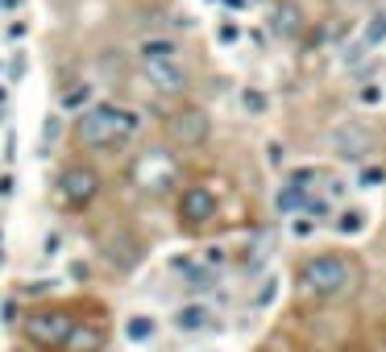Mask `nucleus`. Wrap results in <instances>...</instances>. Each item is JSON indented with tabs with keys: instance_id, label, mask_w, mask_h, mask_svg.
<instances>
[{
	"instance_id": "obj_1",
	"label": "nucleus",
	"mask_w": 386,
	"mask_h": 352,
	"mask_svg": "<svg viewBox=\"0 0 386 352\" xmlns=\"http://www.w3.org/2000/svg\"><path fill=\"white\" fill-rule=\"evenodd\" d=\"M141 116L125 104H87L75 116V145L79 149H121L137 137Z\"/></svg>"
},
{
	"instance_id": "obj_2",
	"label": "nucleus",
	"mask_w": 386,
	"mask_h": 352,
	"mask_svg": "<svg viewBox=\"0 0 386 352\" xmlns=\"http://www.w3.org/2000/svg\"><path fill=\"white\" fill-rule=\"evenodd\" d=\"M299 290L308 299H341L353 290L358 282V270L345 253H312L304 266H299Z\"/></svg>"
},
{
	"instance_id": "obj_3",
	"label": "nucleus",
	"mask_w": 386,
	"mask_h": 352,
	"mask_svg": "<svg viewBox=\"0 0 386 352\" xmlns=\"http://www.w3.org/2000/svg\"><path fill=\"white\" fill-rule=\"evenodd\" d=\"M75 315L71 311H62V307H37V311H29L25 319H21V332H25V340L33 344V349L42 352H62L67 349V340H71V332H75Z\"/></svg>"
},
{
	"instance_id": "obj_4",
	"label": "nucleus",
	"mask_w": 386,
	"mask_h": 352,
	"mask_svg": "<svg viewBox=\"0 0 386 352\" xmlns=\"http://www.w3.org/2000/svg\"><path fill=\"white\" fill-rule=\"evenodd\" d=\"M100 191H104V178H100L96 166H87V162L62 166V174H58V203H62L67 212L91 207V203L100 199Z\"/></svg>"
},
{
	"instance_id": "obj_5",
	"label": "nucleus",
	"mask_w": 386,
	"mask_h": 352,
	"mask_svg": "<svg viewBox=\"0 0 386 352\" xmlns=\"http://www.w3.org/2000/svg\"><path fill=\"white\" fill-rule=\"evenodd\" d=\"M175 212H179V224H187V228H204V224H212V220H216L220 199H216V191H212V187L191 183V187H183V191H179Z\"/></svg>"
},
{
	"instance_id": "obj_6",
	"label": "nucleus",
	"mask_w": 386,
	"mask_h": 352,
	"mask_svg": "<svg viewBox=\"0 0 386 352\" xmlns=\"http://www.w3.org/2000/svg\"><path fill=\"white\" fill-rule=\"evenodd\" d=\"M166 137L179 145V149H195L212 137V120L204 108H179L166 116Z\"/></svg>"
},
{
	"instance_id": "obj_7",
	"label": "nucleus",
	"mask_w": 386,
	"mask_h": 352,
	"mask_svg": "<svg viewBox=\"0 0 386 352\" xmlns=\"http://www.w3.org/2000/svg\"><path fill=\"white\" fill-rule=\"evenodd\" d=\"M141 75L158 95H183L191 87V71L183 66V58H150L141 62Z\"/></svg>"
},
{
	"instance_id": "obj_8",
	"label": "nucleus",
	"mask_w": 386,
	"mask_h": 352,
	"mask_svg": "<svg viewBox=\"0 0 386 352\" xmlns=\"http://www.w3.org/2000/svg\"><path fill=\"white\" fill-rule=\"evenodd\" d=\"M320 174L316 170H295L283 187H279V195H274V207L283 212V216H291V212H304L308 207V199H312V183H316Z\"/></svg>"
},
{
	"instance_id": "obj_9",
	"label": "nucleus",
	"mask_w": 386,
	"mask_h": 352,
	"mask_svg": "<svg viewBox=\"0 0 386 352\" xmlns=\"http://www.w3.org/2000/svg\"><path fill=\"white\" fill-rule=\"evenodd\" d=\"M333 149H337L341 158H353V162H358V158L370 154V133H366L362 124L349 120V124H341V129L333 133Z\"/></svg>"
},
{
	"instance_id": "obj_10",
	"label": "nucleus",
	"mask_w": 386,
	"mask_h": 352,
	"mask_svg": "<svg viewBox=\"0 0 386 352\" xmlns=\"http://www.w3.org/2000/svg\"><path fill=\"white\" fill-rule=\"evenodd\" d=\"M212 319H216V315H212V307H204V303H183V307L175 311V328L187 332V336H191V332H208Z\"/></svg>"
},
{
	"instance_id": "obj_11",
	"label": "nucleus",
	"mask_w": 386,
	"mask_h": 352,
	"mask_svg": "<svg viewBox=\"0 0 386 352\" xmlns=\"http://www.w3.org/2000/svg\"><path fill=\"white\" fill-rule=\"evenodd\" d=\"M100 349H104V328H96V324H83V319H79L62 352H100Z\"/></svg>"
},
{
	"instance_id": "obj_12",
	"label": "nucleus",
	"mask_w": 386,
	"mask_h": 352,
	"mask_svg": "<svg viewBox=\"0 0 386 352\" xmlns=\"http://www.w3.org/2000/svg\"><path fill=\"white\" fill-rule=\"evenodd\" d=\"M270 29H274V33H283V37H295V33L304 29L299 8H295L291 0H279V4L270 8Z\"/></svg>"
},
{
	"instance_id": "obj_13",
	"label": "nucleus",
	"mask_w": 386,
	"mask_h": 352,
	"mask_svg": "<svg viewBox=\"0 0 386 352\" xmlns=\"http://www.w3.org/2000/svg\"><path fill=\"white\" fill-rule=\"evenodd\" d=\"M179 41L175 37H141L137 41V62H150V58H179Z\"/></svg>"
},
{
	"instance_id": "obj_14",
	"label": "nucleus",
	"mask_w": 386,
	"mask_h": 352,
	"mask_svg": "<svg viewBox=\"0 0 386 352\" xmlns=\"http://www.w3.org/2000/svg\"><path fill=\"white\" fill-rule=\"evenodd\" d=\"M125 336H129V340H150V336H154V319H150V315H133V319L125 324Z\"/></svg>"
},
{
	"instance_id": "obj_15",
	"label": "nucleus",
	"mask_w": 386,
	"mask_h": 352,
	"mask_svg": "<svg viewBox=\"0 0 386 352\" xmlns=\"http://www.w3.org/2000/svg\"><path fill=\"white\" fill-rule=\"evenodd\" d=\"M362 220H366L362 212H349V207H345V212L337 216V228H341V232H358V228H362Z\"/></svg>"
},
{
	"instance_id": "obj_16",
	"label": "nucleus",
	"mask_w": 386,
	"mask_h": 352,
	"mask_svg": "<svg viewBox=\"0 0 386 352\" xmlns=\"http://www.w3.org/2000/svg\"><path fill=\"white\" fill-rule=\"evenodd\" d=\"M241 104H245L249 112H266V95H262V91H254V87H245V91H241Z\"/></svg>"
},
{
	"instance_id": "obj_17",
	"label": "nucleus",
	"mask_w": 386,
	"mask_h": 352,
	"mask_svg": "<svg viewBox=\"0 0 386 352\" xmlns=\"http://www.w3.org/2000/svg\"><path fill=\"white\" fill-rule=\"evenodd\" d=\"M54 137H58V116H46V137H42V154L54 149Z\"/></svg>"
},
{
	"instance_id": "obj_18",
	"label": "nucleus",
	"mask_w": 386,
	"mask_h": 352,
	"mask_svg": "<svg viewBox=\"0 0 386 352\" xmlns=\"http://www.w3.org/2000/svg\"><path fill=\"white\" fill-rule=\"evenodd\" d=\"M83 104H87V87H83V83H79L71 95H62V108H83Z\"/></svg>"
},
{
	"instance_id": "obj_19",
	"label": "nucleus",
	"mask_w": 386,
	"mask_h": 352,
	"mask_svg": "<svg viewBox=\"0 0 386 352\" xmlns=\"http://www.w3.org/2000/svg\"><path fill=\"white\" fill-rule=\"evenodd\" d=\"M8 195H12V178L4 174V178H0V199H8Z\"/></svg>"
},
{
	"instance_id": "obj_20",
	"label": "nucleus",
	"mask_w": 386,
	"mask_h": 352,
	"mask_svg": "<svg viewBox=\"0 0 386 352\" xmlns=\"http://www.w3.org/2000/svg\"><path fill=\"white\" fill-rule=\"evenodd\" d=\"M345 4H374V0H345Z\"/></svg>"
},
{
	"instance_id": "obj_21",
	"label": "nucleus",
	"mask_w": 386,
	"mask_h": 352,
	"mask_svg": "<svg viewBox=\"0 0 386 352\" xmlns=\"http://www.w3.org/2000/svg\"><path fill=\"white\" fill-rule=\"evenodd\" d=\"M254 352H274V349H254Z\"/></svg>"
},
{
	"instance_id": "obj_22",
	"label": "nucleus",
	"mask_w": 386,
	"mask_h": 352,
	"mask_svg": "<svg viewBox=\"0 0 386 352\" xmlns=\"http://www.w3.org/2000/svg\"><path fill=\"white\" fill-rule=\"evenodd\" d=\"M0 257H4V253H0Z\"/></svg>"
}]
</instances>
